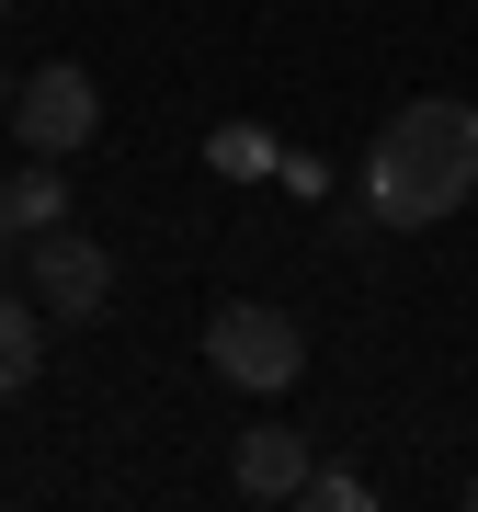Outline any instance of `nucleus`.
<instances>
[{"instance_id":"obj_2","label":"nucleus","mask_w":478,"mask_h":512,"mask_svg":"<svg viewBox=\"0 0 478 512\" xmlns=\"http://www.w3.org/2000/svg\"><path fill=\"white\" fill-rule=\"evenodd\" d=\"M205 365H217L228 387H251V399H274V387L308 376V330H296L285 308H262V296H228V308L205 319Z\"/></svg>"},{"instance_id":"obj_4","label":"nucleus","mask_w":478,"mask_h":512,"mask_svg":"<svg viewBox=\"0 0 478 512\" xmlns=\"http://www.w3.org/2000/svg\"><path fill=\"white\" fill-rule=\"evenodd\" d=\"M23 296H35L46 319H103V308H114V251L80 239V228L23 239Z\"/></svg>"},{"instance_id":"obj_6","label":"nucleus","mask_w":478,"mask_h":512,"mask_svg":"<svg viewBox=\"0 0 478 512\" xmlns=\"http://www.w3.org/2000/svg\"><path fill=\"white\" fill-rule=\"evenodd\" d=\"M0 217H12L23 239H46V228H69V160H35V148H23V160L0 171Z\"/></svg>"},{"instance_id":"obj_13","label":"nucleus","mask_w":478,"mask_h":512,"mask_svg":"<svg viewBox=\"0 0 478 512\" xmlns=\"http://www.w3.org/2000/svg\"><path fill=\"white\" fill-rule=\"evenodd\" d=\"M0 23H12V0H0Z\"/></svg>"},{"instance_id":"obj_3","label":"nucleus","mask_w":478,"mask_h":512,"mask_svg":"<svg viewBox=\"0 0 478 512\" xmlns=\"http://www.w3.org/2000/svg\"><path fill=\"white\" fill-rule=\"evenodd\" d=\"M12 137L35 148V160H80V148L103 137V80L80 69V57L23 69V80H12Z\"/></svg>"},{"instance_id":"obj_9","label":"nucleus","mask_w":478,"mask_h":512,"mask_svg":"<svg viewBox=\"0 0 478 512\" xmlns=\"http://www.w3.org/2000/svg\"><path fill=\"white\" fill-rule=\"evenodd\" d=\"M296 501H308V512H365L376 490H365L353 467H308V490H296Z\"/></svg>"},{"instance_id":"obj_12","label":"nucleus","mask_w":478,"mask_h":512,"mask_svg":"<svg viewBox=\"0 0 478 512\" xmlns=\"http://www.w3.org/2000/svg\"><path fill=\"white\" fill-rule=\"evenodd\" d=\"M467 512H478V467H467Z\"/></svg>"},{"instance_id":"obj_1","label":"nucleus","mask_w":478,"mask_h":512,"mask_svg":"<svg viewBox=\"0 0 478 512\" xmlns=\"http://www.w3.org/2000/svg\"><path fill=\"white\" fill-rule=\"evenodd\" d=\"M467 194H478V103H444V92L399 103L365 148V205L387 228H433Z\"/></svg>"},{"instance_id":"obj_7","label":"nucleus","mask_w":478,"mask_h":512,"mask_svg":"<svg viewBox=\"0 0 478 512\" xmlns=\"http://www.w3.org/2000/svg\"><path fill=\"white\" fill-rule=\"evenodd\" d=\"M35 376H46V308L35 296H0V399H23Z\"/></svg>"},{"instance_id":"obj_11","label":"nucleus","mask_w":478,"mask_h":512,"mask_svg":"<svg viewBox=\"0 0 478 512\" xmlns=\"http://www.w3.org/2000/svg\"><path fill=\"white\" fill-rule=\"evenodd\" d=\"M0 114H12V69H0Z\"/></svg>"},{"instance_id":"obj_5","label":"nucleus","mask_w":478,"mask_h":512,"mask_svg":"<svg viewBox=\"0 0 478 512\" xmlns=\"http://www.w3.org/2000/svg\"><path fill=\"white\" fill-rule=\"evenodd\" d=\"M308 433H296V421H251V433H239V456H228V478H239V501H296L308 490Z\"/></svg>"},{"instance_id":"obj_10","label":"nucleus","mask_w":478,"mask_h":512,"mask_svg":"<svg viewBox=\"0 0 478 512\" xmlns=\"http://www.w3.org/2000/svg\"><path fill=\"white\" fill-rule=\"evenodd\" d=\"M12 251H23V228H12V217H0V262H12Z\"/></svg>"},{"instance_id":"obj_8","label":"nucleus","mask_w":478,"mask_h":512,"mask_svg":"<svg viewBox=\"0 0 478 512\" xmlns=\"http://www.w3.org/2000/svg\"><path fill=\"white\" fill-rule=\"evenodd\" d=\"M205 160H217V171H228V183H251V171H274V160H285V148H274V137H262V126H217V137H205Z\"/></svg>"}]
</instances>
